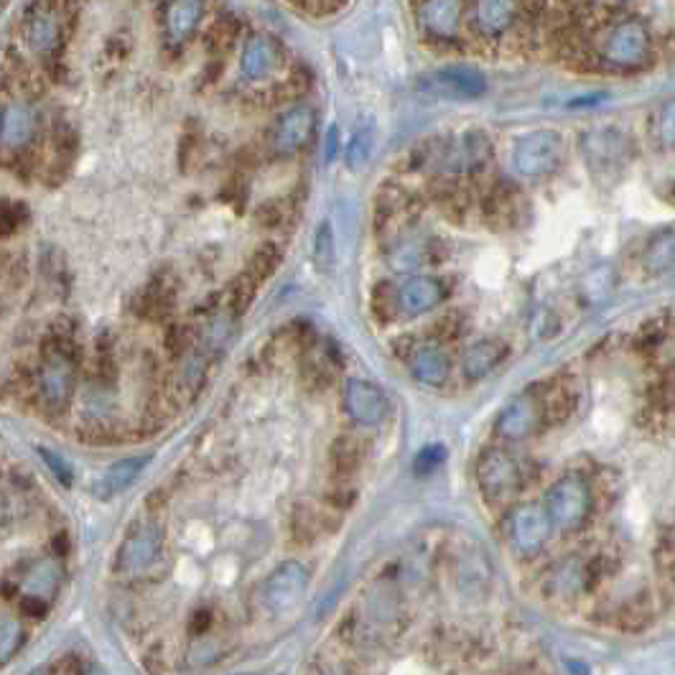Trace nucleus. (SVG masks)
<instances>
[{
  "label": "nucleus",
  "instance_id": "obj_12",
  "mask_svg": "<svg viewBox=\"0 0 675 675\" xmlns=\"http://www.w3.org/2000/svg\"><path fill=\"white\" fill-rule=\"evenodd\" d=\"M164 551V535L156 528L135 530L118 551V571L125 576H141L151 571Z\"/></svg>",
  "mask_w": 675,
  "mask_h": 675
},
{
  "label": "nucleus",
  "instance_id": "obj_11",
  "mask_svg": "<svg viewBox=\"0 0 675 675\" xmlns=\"http://www.w3.org/2000/svg\"><path fill=\"white\" fill-rule=\"evenodd\" d=\"M553 523L548 518L546 505H535V502H525V505L515 507L510 520V533L512 543L520 553L530 556V553H538L540 548L546 546L548 538H551Z\"/></svg>",
  "mask_w": 675,
  "mask_h": 675
},
{
  "label": "nucleus",
  "instance_id": "obj_38",
  "mask_svg": "<svg viewBox=\"0 0 675 675\" xmlns=\"http://www.w3.org/2000/svg\"><path fill=\"white\" fill-rule=\"evenodd\" d=\"M612 286H614V276H612V268H609V265L594 268L584 281L586 291H591V299H597V301L602 299V296H607V293L612 291Z\"/></svg>",
  "mask_w": 675,
  "mask_h": 675
},
{
  "label": "nucleus",
  "instance_id": "obj_19",
  "mask_svg": "<svg viewBox=\"0 0 675 675\" xmlns=\"http://www.w3.org/2000/svg\"><path fill=\"white\" fill-rule=\"evenodd\" d=\"M487 158H490V143L477 130H469V133L454 138L444 153V161L451 171L479 169Z\"/></svg>",
  "mask_w": 675,
  "mask_h": 675
},
{
  "label": "nucleus",
  "instance_id": "obj_24",
  "mask_svg": "<svg viewBox=\"0 0 675 675\" xmlns=\"http://www.w3.org/2000/svg\"><path fill=\"white\" fill-rule=\"evenodd\" d=\"M518 3L515 0H477L474 3V23L487 36H500L515 21Z\"/></svg>",
  "mask_w": 675,
  "mask_h": 675
},
{
  "label": "nucleus",
  "instance_id": "obj_20",
  "mask_svg": "<svg viewBox=\"0 0 675 675\" xmlns=\"http://www.w3.org/2000/svg\"><path fill=\"white\" fill-rule=\"evenodd\" d=\"M59 581H62L59 563L54 558H41L39 563H34V569L26 574V579H23V599L46 607L54 599V594H57Z\"/></svg>",
  "mask_w": 675,
  "mask_h": 675
},
{
  "label": "nucleus",
  "instance_id": "obj_41",
  "mask_svg": "<svg viewBox=\"0 0 675 675\" xmlns=\"http://www.w3.org/2000/svg\"><path fill=\"white\" fill-rule=\"evenodd\" d=\"M337 146H339V133H337V128H332V130H329V138H327V158H329V161L337 156Z\"/></svg>",
  "mask_w": 675,
  "mask_h": 675
},
{
  "label": "nucleus",
  "instance_id": "obj_30",
  "mask_svg": "<svg viewBox=\"0 0 675 675\" xmlns=\"http://www.w3.org/2000/svg\"><path fill=\"white\" fill-rule=\"evenodd\" d=\"M23 647V627L16 617L0 614V668L11 663Z\"/></svg>",
  "mask_w": 675,
  "mask_h": 675
},
{
  "label": "nucleus",
  "instance_id": "obj_40",
  "mask_svg": "<svg viewBox=\"0 0 675 675\" xmlns=\"http://www.w3.org/2000/svg\"><path fill=\"white\" fill-rule=\"evenodd\" d=\"M39 454L44 456V462L49 464V469H51V472H54V477H57V479H62L64 484H69V482H72V467H69V464L64 462L62 456H59V454H54V451H51V449H46V446H41V449H39Z\"/></svg>",
  "mask_w": 675,
  "mask_h": 675
},
{
  "label": "nucleus",
  "instance_id": "obj_32",
  "mask_svg": "<svg viewBox=\"0 0 675 675\" xmlns=\"http://www.w3.org/2000/svg\"><path fill=\"white\" fill-rule=\"evenodd\" d=\"M77 133L69 125H62L54 130V166H62V174L69 171V166L74 164V156H77Z\"/></svg>",
  "mask_w": 675,
  "mask_h": 675
},
{
  "label": "nucleus",
  "instance_id": "obj_39",
  "mask_svg": "<svg viewBox=\"0 0 675 675\" xmlns=\"http://www.w3.org/2000/svg\"><path fill=\"white\" fill-rule=\"evenodd\" d=\"M283 217H286V209H283L281 199H270V202H265L255 212V220L263 227H278L283 222Z\"/></svg>",
  "mask_w": 675,
  "mask_h": 675
},
{
  "label": "nucleus",
  "instance_id": "obj_16",
  "mask_svg": "<svg viewBox=\"0 0 675 675\" xmlns=\"http://www.w3.org/2000/svg\"><path fill=\"white\" fill-rule=\"evenodd\" d=\"M540 418V403L533 398V395L523 393L518 398H512L510 403L505 405L497 416V434L505 436V439L520 441L525 436H530L538 426Z\"/></svg>",
  "mask_w": 675,
  "mask_h": 675
},
{
  "label": "nucleus",
  "instance_id": "obj_2",
  "mask_svg": "<svg viewBox=\"0 0 675 675\" xmlns=\"http://www.w3.org/2000/svg\"><path fill=\"white\" fill-rule=\"evenodd\" d=\"M563 161L561 133L548 128L530 130L520 135L512 146V169L523 179H543L551 176Z\"/></svg>",
  "mask_w": 675,
  "mask_h": 675
},
{
  "label": "nucleus",
  "instance_id": "obj_8",
  "mask_svg": "<svg viewBox=\"0 0 675 675\" xmlns=\"http://www.w3.org/2000/svg\"><path fill=\"white\" fill-rule=\"evenodd\" d=\"M477 482L487 497H510L520 487V467L507 451L487 449L477 462Z\"/></svg>",
  "mask_w": 675,
  "mask_h": 675
},
{
  "label": "nucleus",
  "instance_id": "obj_43",
  "mask_svg": "<svg viewBox=\"0 0 675 675\" xmlns=\"http://www.w3.org/2000/svg\"><path fill=\"white\" fill-rule=\"evenodd\" d=\"M85 675H107V673H105V670H102V668H97V665H92V668L87 670Z\"/></svg>",
  "mask_w": 675,
  "mask_h": 675
},
{
  "label": "nucleus",
  "instance_id": "obj_18",
  "mask_svg": "<svg viewBox=\"0 0 675 675\" xmlns=\"http://www.w3.org/2000/svg\"><path fill=\"white\" fill-rule=\"evenodd\" d=\"M204 11H207V0H169L164 11L166 36L174 44L186 41L199 29Z\"/></svg>",
  "mask_w": 675,
  "mask_h": 675
},
{
  "label": "nucleus",
  "instance_id": "obj_7",
  "mask_svg": "<svg viewBox=\"0 0 675 675\" xmlns=\"http://www.w3.org/2000/svg\"><path fill=\"white\" fill-rule=\"evenodd\" d=\"M650 49H653L650 31L637 18L617 23L604 39V59L617 67H640L650 57Z\"/></svg>",
  "mask_w": 675,
  "mask_h": 675
},
{
  "label": "nucleus",
  "instance_id": "obj_15",
  "mask_svg": "<svg viewBox=\"0 0 675 675\" xmlns=\"http://www.w3.org/2000/svg\"><path fill=\"white\" fill-rule=\"evenodd\" d=\"M41 398L49 405L51 411H62L72 400L74 393V367L64 352H54L46 357L41 367Z\"/></svg>",
  "mask_w": 675,
  "mask_h": 675
},
{
  "label": "nucleus",
  "instance_id": "obj_9",
  "mask_svg": "<svg viewBox=\"0 0 675 675\" xmlns=\"http://www.w3.org/2000/svg\"><path fill=\"white\" fill-rule=\"evenodd\" d=\"M344 408L360 426H380L390 416V400L377 385L352 377L344 385Z\"/></svg>",
  "mask_w": 675,
  "mask_h": 675
},
{
  "label": "nucleus",
  "instance_id": "obj_29",
  "mask_svg": "<svg viewBox=\"0 0 675 675\" xmlns=\"http://www.w3.org/2000/svg\"><path fill=\"white\" fill-rule=\"evenodd\" d=\"M31 212L29 207L18 199H0V242L18 235L23 227L29 225Z\"/></svg>",
  "mask_w": 675,
  "mask_h": 675
},
{
  "label": "nucleus",
  "instance_id": "obj_36",
  "mask_svg": "<svg viewBox=\"0 0 675 675\" xmlns=\"http://www.w3.org/2000/svg\"><path fill=\"white\" fill-rule=\"evenodd\" d=\"M444 459H446V449L441 444L423 446V449L416 454V459H413V472H416L418 477L434 474V469H439Z\"/></svg>",
  "mask_w": 675,
  "mask_h": 675
},
{
  "label": "nucleus",
  "instance_id": "obj_35",
  "mask_svg": "<svg viewBox=\"0 0 675 675\" xmlns=\"http://www.w3.org/2000/svg\"><path fill=\"white\" fill-rule=\"evenodd\" d=\"M574 395H569L566 390H558V393H551V398L546 400L543 405V413H546L548 423H563L566 418H571L574 413Z\"/></svg>",
  "mask_w": 675,
  "mask_h": 675
},
{
  "label": "nucleus",
  "instance_id": "obj_22",
  "mask_svg": "<svg viewBox=\"0 0 675 675\" xmlns=\"http://www.w3.org/2000/svg\"><path fill=\"white\" fill-rule=\"evenodd\" d=\"M411 372L418 383L431 385V388H439L449 380L451 372V360L444 349L436 347V344H426V347H418L416 355L411 360Z\"/></svg>",
  "mask_w": 675,
  "mask_h": 675
},
{
  "label": "nucleus",
  "instance_id": "obj_10",
  "mask_svg": "<svg viewBox=\"0 0 675 675\" xmlns=\"http://www.w3.org/2000/svg\"><path fill=\"white\" fill-rule=\"evenodd\" d=\"M316 133V110L309 105H293L278 118L273 128V148L281 156H293L311 143Z\"/></svg>",
  "mask_w": 675,
  "mask_h": 675
},
{
  "label": "nucleus",
  "instance_id": "obj_3",
  "mask_svg": "<svg viewBox=\"0 0 675 675\" xmlns=\"http://www.w3.org/2000/svg\"><path fill=\"white\" fill-rule=\"evenodd\" d=\"M62 0H34L23 13L21 34L31 54L44 62L59 54L62 44Z\"/></svg>",
  "mask_w": 675,
  "mask_h": 675
},
{
  "label": "nucleus",
  "instance_id": "obj_6",
  "mask_svg": "<svg viewBox=\"0 0 675 675\" xmlns=\"http://www.w3.org/2000/svg\"><path fill=\"white\" fill-rule=\"evenodd\" d=\"M309 586V569L299 561H286L278 569L270 571L263 586V602L270 614H288L299 607L301 597Z\"/></svg>",
  "mask_w": 675,
  "mask_h": 675
},
{
  "label": "nucleus",
  "instance_id": "obj_31",
  "mask_svg": "<svg viewBox=\"0 0 675 675\" xmlns=\"http://www.w3.org/2000/svg\"><path fill=\"white\" fill-rule=\"evenodd\" d=\"M281 258H283V253L276 242H263V245L255 248L253 258H250L248 273L255 278V281H265V278L276 273Z\"/></svg>",
  "mask_w": 675,
  "mask_h": 675
},
{
  "label": "nucleus",
  "instance_id": "obj_27",
  "mask_svg": "<svg viewBox=\"0 0 675 675\" xmlns=\"http://www.w3.org/2000/svg\"><path fill=\"white\" fill-rule=\"evenodd\" d=\"M237 39H240V23H237V18L220 16L207 29L204 44H207V51L212 57H225V54H230L235 49Z\"/></svg>",
  "mask_w": 675,
  "mask_h": 675
},
{
  "label": "nucleus",
  "instance_id": "obj_28",
  "mask_svg": "<svg viewBox=\"0 0 675 675\" xmlns=\"http://www.w3.org/2000/svg\"><path fill=\"white\" fill-rule=\"evenodd\" d=\"M174 304V288L161 278V281H151L141 293V304L138 309L146 316H164Z\"/></svg>",
  "mask_w": 675,
  "mask_h": 675
},
{
  "label": "nucleus",
  "instance_id": "obj_26",
  "mask_svg": "<svg viewBox=\"0 0 675 675\" xmlns=\"http://www.w3.org/2000/svg\"><path fill=\"white\" fill-rule=\"evenodd\" d=\"M36 133V115L29 105L16 102L6 110L3 118V141L13 148H23Z\"/></svg>",
  "mask_w": 675,
  "mask_h": 675
},
{
  "label": "nucleus",
  "instance_id": "obj_5",
  "mask_svg": "<svg viewBox=\"0 0 675 675\" xmlns=\"http://www.w3.org/2000/svg\"><path fill=\"white\" fill-rule=\"evenodd\" d=\"M581 151L597 174H607V171L614 174L630 164L632 143L619 128L602 125V128H591L581 135Z\"/></svg>",
  "mask_w": 675,
  "mask_h": 675
},
{
  "label": "nucleus",
  "instance_id": "obj_23",
  "mask_svg": "<svg viewBox=\"0 0 675 675\" xmlns=\"http://www.w3.org/2000/svg\"><path fill=\"white\" fill-rule=\"evenodd\" d=\"M507 355V347L500 339H479L464 352L462 370L469 380H482L490 375Z\"/></svg>",
  "mask_w": 675,
  "mask_h": 675
},
{
  "label": "nucleus",
  "instance_id": "obj_44",
  "mask_svg": "<svg viewBox=\"0 0 675 675\" xmlns=\"http://www.w3.org/2000/svg\"><path fill=\"white\" fill-rule=\"evenodd\" d=\"M3 118H6V113H3V107H0V135H3Z\"/></svg>",
  "mask_w": 675,
  "mask_h": 675
},
{
  "label": "nucleus",
  "instance_id": "obj_42",
  "mask_svg": "<svg viewBox=\"0 0 675 675\" xmlns=\"http://www.w3.org/2000/svg\"><path fill=\"white\" fill-rule=\"evenodd\" d=\"M29 675H51V670L46 668V665H41V668H34V670H31Z\"/></svg>",
  "mask_w": 675,
  "mask_h": 675
},
{
  "label": "nucleus",
  "instance_id": "obj_17",
  "mask_svg": "<svg viewBox=\"0 0 675 675\" xmlns=\"http://www.w3.org/2000/svg\"><path fill=\"white\" fill-rule=\"evenodd\" d=\"M418 21L431 39H456L462 26V0H426L418 11Z\"/></svg>",
  "mask_w": 675,
  "mask_h": 675
},
{
  "label": "nucleus",
  "instance_id": "obj_33",
  "mask_svg": "<svg viewBox=\"0 0 675 675\" xmlns=\"http://www.w3.org/2000/svg\"><path fill=\"white\" fill-rule=\"evenodd\" d=\"M337 258V245H334V227L329 222H321L314 235V263L319 270H329Z\"/></svg>",
  "mask_w": 675,
  "mask_h": 675
},
{
  "label": "nucleus",
  "instance_id": "obj_25",
  "mask_svg": "<svg viewBox=\"0 0 675 675\" xmlns=\"http://www.w3.org/2000/svg\"><path fill=\"white\" fill-rule=\"evenodd\" d=\"M642 263L653 276H663L675 270V225L663 227L653 240L647 242L645 253H642Z\"/></svg>",
  "mask_w": 675,
  "mask_h": 675
},
{
  "label": "nucleus",
  "instance_id": "obj_1",
  "mask_svg": "<svg viewBox=\"0 0 675 675\" xmlns=\"http://www.w3.org/2000/svg\"><path fill=\"white\" fill-rule=\"evenodd\" d=\"M416 90L426 97H436V100L474 102L487 95L490 82L482 69L467 67V64H446V67L421 74Z\"/></svg>",
  "mask_w": 675,
  "mask_h": 675
},
{
  "label": "nucleus",
  "instance_id": "obj_34",
  "mask_svg": "<svg viewBox=\"0 0 675 675\" xmlns=\"http://www.w3.org/2000/svg\"><path fill=\"white\" fill-rule=\"evenodd\" d=\"M372 146H375V135L370 128H360L347 146V164L349 169H362L370 161Z\"/></svg>",
  "mask_w": 675,
  "mask_h": 675
},
{
  "label": "nucleus",
  "instance_id": "obj_21",
  "mask_svg": "<svg viewBox=\"0 0 675 675\" xmlns=\"http://www.w3.org/2000/svg\"><path fill=\"white\" fill-rule=\"evenodd\" d=\"M148 462H151V456H128V459L115 462L113 467H107V472L97 479L95 497L110 500V497L125 492L135 479L141 477V472L148 467Z\"/></svg>",
  "mask_w": 675,
  "mask_h": 675
},
{
  "label": "nucleus",
  "instance_id": "obj_37",
  "mask_svg": "<svg viewBox=\"0 0 675 675\" xmlns=\"http://www.w3.org/2000/svg\"><path fill=\"white\" fill-rule=\"evenodd\" d=\"M658 141L663 148H675V97L663 102L658 113Z\"/></svg>",
  "mask_w": 675,
  "mask_h": 675
},
{
  "label": "nucleus",
  "instance_id": "obj_13",
  "mask_svg": "<svg viewBox=\"0 0 675 675\" xmlns=\"http://www.w3.org/2000/svg\"><path fill=\"white\" fill-rule=\"evenodd\" d=\"M446 286L434 276H411L395 291V306L405 316H423L444 304Z\"/></svg>",
  "mask_w": 675,
  "mask_h": 675
},
{
  "label": "nucleus",
  "instance_id": "obj_4",
  "mask_svg": "<svg viewBox=\"0 0 675 675\" xmlns=\"http://www.w3.org/2000/svg\"><path fill=\"white\" fill-rule=\"evenodd\" d=\"M591 510V492L586 482L576 474L561 477L546 495V512L551 518L553 528L558 530H576L586 523Z\"/></svg>",
  "mask_w": 675,
  "mask_h": 675
},
{
  "label": "nucleus",
  "instance_id": "obj_14",
  "mask_svg": "<svg viewBox=\"0 0 675 675\" xmlns=\"http://www.w3.org/2000/svg\"><path fill=\"white\" fill-rule=\"evenodd\" d=\"M283 64V49L273 36H250L242 46L240 57V72L242 77L250 79V82H263L270 79L273 74L281 69Z\"/></svg>",
  "mask_w": 675,
  "mask_h": 675
}]
</instances>
